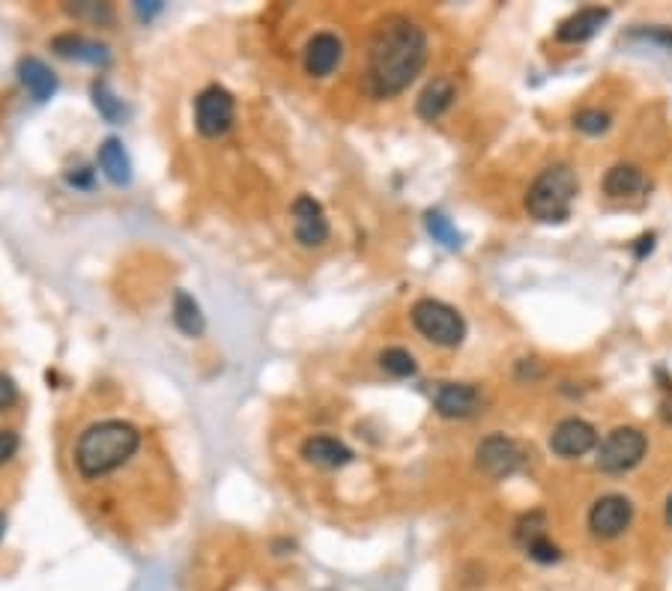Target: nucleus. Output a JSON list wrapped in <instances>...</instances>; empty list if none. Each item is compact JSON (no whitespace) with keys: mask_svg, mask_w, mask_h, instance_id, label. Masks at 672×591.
I'll return each mask as SVG.
<instances>
[{"mask_svg":"<svg viewBox=\"0 0 672 591\" xmlns=\"http://www.w3.org/2000/svg\"><path fill=\"white\" fill-rule=\"evenodd\" d=\"M607 21H610V9H604V6H586V9H577L574 15H568V18L556 27V39H559V42H568V45L586 42V39H592Z\"/></svg>","mask_w":672,"mask_h":591,"instance_id":"nucleus-12","label":"nucleus"},{"mask_svg":"<svg viewBox=\"0 0 672 591\" xmlns=\"http://www.w3.org/2000/svg\"><path fill=\"white\" fill-rule=\"evenodd\" d=\"M141 448V430L129 421L108 418L90 424L75 445V466L81 478H105L126 466Z\"/></svg>","mask_w":672,"mask_h":591,"instance_id":"nucleus-2","label":"nucleus"},{"mask_svg":"<svg viewBox=\"0 0 672 591\" xmlns=\"http://www.w3.org/2000/svg\"><path fill=\"white\" fill-rule=\"evenodd\" d=\"M75 15H90V18H111V9L108 6H96V3H87V6H69Z\"/></svg>","mask_w":672,"mask_h":591,"instance_id":"nucleus-29","label":"nucleus"},{"mask_svg":"<svg viewBox=\"0 0 672 591\" xmlns=\"http://www.w3.org/2000/svg\"><path fill=\"white\" fill-rule=\"evenodd\" d=\"M18 78H21L24 90H27L36 102L51 99L54 90H57V75H54L39 57H21V63H18Z\"/></svg>","mask_w":672,"mask_h":591,"instance_id":"nucleus-15","label":"nucleus"},{"mask_svg":"<svg viewBox=\"0 0 672 591\" xmlns=\"http://www.w3.org/2000/svg\"><path fill=\"white\" fill-rule=\"evenodd\" d=\"M99 168L102 174L114 183V186H126L132 180V162H129V153L123 150V144L117 138H108L102 147H99Z\"/></svg>","mask_w":672,"mask_h":591,"instance_id":"nucleus-17","label":"nucleus"},{"mask_svg":"<svg viewBox=\"0 0 672 591\" xmlns=\"http://www.w3.org/2000/svg\"><path fill=\"white\" fill-rule=\"evenodd\" d=\"M293 233L299 239V245L305 248H317L329 239V221L323 206L311 195H302L293 200Z\"/></svg>","mask_w":672,"mask_h":591,"instance_id":"nucleus-9","label":"nucleus"},{"mask_svg":"<svg viewBox=\"0 0 672 591\" xmlns=\"http://www.w3.org/2000/svg\"><path fill=\"white\" fill-rule=\"evenodd\" d=\"M475 463L484 475L490 478H508L523 466V451L514 439L496 433L487 436L478 448H475Z\"/></svg>","mask_w":672,"mask_h":591,"instance_id":"nucleus-7","label":"nucleus"},{"mask_svg":"<svg viewBox=\"0 0 672 591\" xmlns=\"http://www.w3.org/2000/svg\"><path fill=\"white\" fill-rule=\"evenodd\" d=\"M451 99H454V84L448 78H434L422 90V96L416 102V111H419L422 120H431L434 123V120H440L448 108H451Z\"/></svg>","mask_w":672,"mask_h":591,"instance_id":"nucleus-16","label":"nucleus"},{"mask_svg":"<svg viewBox=\"0 0 672 591\" xmlns=\"http://www.w3.org/2000/svg\"><path fill=\"white\" fill-rule=\"evenodd\" d=\"M434 406L443 418H469L481 409V394L469 383H446L434 397Z\"/></svg>","mask_w":672,"mask_h":591,"instance_id":"nucleus-13","label":"nucleus"},{"mask_svg":"<svg viewBox=\"0 0 672 591\" xmlns=\"http://www.w3.org/2000/svg\"><path fill=\"white\" fill-rule=\"evenodd\" d=\"M574 126L586 135H601L610 129V114L607 111H598V108H586L574 117Z\"/></svg>","mask_w":672,"mask_h":591,"instance_id":"nucleus-25","label":"nucleus"},{"mask_svg":"<svg viewBox=\"0 0 672 591\" xmlns=\"http://www.w3.org/2000/svg\"><path fill=\"white\" fill-rule=\"evenodd\" d=\"M580 192V180L574 174L571 165H550L544 168L535 183L529 186V195H526V209L535 221H544V224H562L571 218V206H574V197Z\"/></svg>","mask_w":672,"mask_h":591,"instance_id":"nucleus-3","label":"nucleus"},{"mask_svg":"<svg viewBox=\"0 0 672 591\" xmlns=\"http://www.w3.org/2000/svg\"><path fill=\"white\" fill-rule=\"evenodd\" d=\"M661 415H664V421H670L672 424V394L664 400V403H661Z\"/></svg>","mask_w":672,"mask_h":591,"instance_id":"nucleus-30","label":"nucleus"},{"mask_svg":"<svg viewBox=\"0 0 672 591\" xmlns=\"http://www.w3.org/2000/svg\"><path fill=\"white\" fill-rule=\"evenodd\" d=\"M233 117H236V102H233V96L224 87L213 84V87L198 93V99H195V126H198V132L204 138L224 135L233 126Z\"/></svg>","mask_w":672,"mask_h":591,"instance_id":"nucleus-6","label":"nucleus"},{"mask_svg":"<svg viewBox=\"0 0 672 591\" xmlns=\"http://www.w3.org/2000/svg\"><path fill=\"white\" fill-rule=\"evenodd\" d=\"M413 326L434 344L440 347H460L466 338V323L463 317L440 299H419L413 305Z\"/></svg>","mask_w":672,"mask_h":591,"instance_id":"nucleus-4","label":"nucleus"},{"mask_svg":"<svg viewBox=\"0 0 672 591\" xmlns=\"http://www.w3.org/2000/svg\"><path fill=\"white\" fill-rule=\"evenodd\" d=\"M667 523H670V526H672V496H670V499H667Z\"/></svg>","mask_w":672,"mask_h":591,"instance_id":"nucleus-31","label":"nucleus"},{"mask_svg":"<svg viewBox=\"0 0 672 591\" xmlns=\"http://www.w3.org/2000/svg\"><path fill=\"white\" fill-rule=\"evenodd\" d=\"M643 186H646V177L637 165H616L604 177V192L610 197L637 195Z\"/></svg>","mask_w":672,"mask_h":591,"instance_id":"nucleus-19","label":"nucleus"},{"mask_svg":"<svg viewBox=\"0 0 672 591\" xmlns=\"http://www.w3.org/2000/svg\"><path fill=\"white\" fill-rule=\"evenodd\" d=\"M15 400H18V389H15V383H12V377L0 374V409H9Z\"/></svg>","mask_w":672,"mask_h":591,"instance_id":"nucleus-27","label":"nucleus"},{"mask_svg":"<svg viewBox=\"0 0 672 591\" xmlns=\"http://www.w3.org/2000/svg\"><path fill=\"white\" fill-rule=\"evenodd\" d=\"M538 538H547V517L541 511H529L517 520L514 526V541L526 550L529 544H535Z\"/></svg>","mask_w":672,"mask_h":591,"instance_id":"nucleus-22","label":"nucleus"},{"mask_svg":"<svg viewBox=\"0 0 672 591\" xmlns=\"http://www.w3.org/2000/svg\"><path fill=\"white\" fill-rule=\"evenodd\" d=\"M3 532H6V517L0 514V541H3Z\"/></svg>","mask_w":672,"mask_h":591,"instance_id":"nucleus-32","label":"nucleus"},{"mask_svg":"<svg viewBox=\"0 0 672 591\" xmlns=\"http://www.w3.org/2000/svg\"><path fill=\"white\" fill-rule=\"evenodd\" d=\"M428 60V36L407 15H386L368 42V87L374 96L407 90Z\"/></svg>","mask_w":672,"mask_h":591,"instance_id":"nucleus-1","label":"nucleus"},{"mask_svg":"<svg viewBox=\"0 0 672 591\" xmlns=\"http://www.w3.org/2000/svg\"><path fill=\"white\" fill-rule=\"evenodd\" d=\"M302 457L320 469H341L353 460V451L335 436H311L302 442Z\"/></svg>","mask_w":672,"mask_h":591,"instance_id":"nucleus-14","label":"nucleus"},{"mask_svg":"<svg viewBox=\"0 0 672 591\" xmlns=\"http://www.w3.org/2000/svg\"><path fill=\"white\" fill-rule=\"evenodd\" d=\"M174 323H177V329L183 332V335H189V338H198L201 332H204V314H201V305L186 293V290H180L177 296H174Z\"/></svg>","mask_w":672,"mask_h":591,"instance_id":"nucleus-20","label":"nucleus"},{"mask_svg":"<svg viewBox=\"0 0 672 591\" xmlns=\"http://www.w3.org/2000/svg\"><path fill=\"white\" fill-rule=\"evenodd\" d=\"M425 224H428V233H431L437 242H443L446 248H460V233H457V227L448 221L443 212H428Z\"/></svg>","mask_w":672,"mask_h":591,"instance_id":"nucleus-23","label":"nucleus"},{"mask_svg":"<svg viewBox=\"0 0 672 591\" xmlns=\"http://www.w3.org/2000/svg\"><path fill=\"white\" fill-rule=\"evenodd\" d=\"M646 448H649L646 433H640L637 427H616L598 448V469L610 475L628 472L646 457Z\"/></svg>","mask_w":672,"mask_h":591,"instance_id":"nucleus-5","label":"nucleus"},{"mask_svg":"<svg viewBox=\"0 0 672 591\" xmlns=\"http://www.w3.org/2000/svg\"><path fill=\"white\" fill-rule=\"evenodd\" d=\"M15 451H18V436L12 430H0V463L15 457Z\"/></svg>","mask_w":672,"mask_h":591,"instance_id":"nucleus-28","label":"nucleus"},{"mask_svg":"<svg viewBox=\"0 0 672 591\" xmlns=\"http://www.w3.org/2000/svg\"><path fill=\"white\" fill-rule=\"evenodd\" d=\"M526 553H529V559H535V562H541V565H553V562H559V559H562L559 547H556V544H550L547 538H538L535 544H529V547H526Z\"/></svg>","mask_w":672,"mask_h":591,"instance_id":"nucleus-26","label":"nucleus"},{"mask_svg":"<svg viewBox=\"0 0 672 591\" xmlns=\"http://www.w3.org/2000/svg\"><path fill=\"white\" fill-rule=\"evenodd\" d=\"M595 445H598V433L583 418H565V421H559L556 430H553V436H550V448L559 457H583Z\"/></svg>","mask_w":672,"mask_h":591,"instance_id":"nucleus-10","label":"nucleus"},{"mask_svg":"<svg viewBox=\"0 0 672 591\" xmlns=\"http://www.w3.org/2000/svg\"><path fill=\"white\" fill-rule=\"evenodd\" d=\"M380 368H383L386 374L404 380V377H413V374H416V359H413V353L404 350V347H389V350L380 353Z\"/></svg>","mask_w":672,"mask_h":591,"instance_id":"nucleus-21","label":"nucleus"},{"mask_svg":"<svg viewBox=\"0 0 672 591\" xmlns=\"http://www.w3.org/2000/svg\"><path fill=\"white\" fill-rule=\"evenodd\" d=\"M51 45L60 57H69V60H84V63H105L108 60L102 45H96L84 36H75V33H63Z\"/></svg>","mask_w":672,"mask_h":591,"instance_id":"nucleus-18","label":"nucleus"},{"mask_svg":"<svg viewBox=\"0 0 672 591\" xmlns=\"http://www.w3.org/2000/svg\"><path fill=\"white\" fill-rule=\"evenodd\" d=\"M341 54H344V45L335 33H314L305 45V54H302L305 72L311 78H326L341 63Z\"/></svg>","mask_w":672,"mask_h":591,"instance_id":"nucleus-11","label":"nucleus"},{"mask_svg":"<svg viewBox=\"0 0 672 591\" xmlns=\"http://www.w3.org/2000/svg\"><path fill=\"white\" fill-rule=\"evenodd\" d=\"M93 102H96V108H99L108 120H120V117H123V102L108 90L105 81H96V84H93Z\"/></svg>","mask_w":672,"mask_h":591,"instance_id":"nucleus-24","label":"nucleus"},{"mask_svg":"<svg viewBox=\"0 0 672 591\" xmlns=\"http://www.w3.org/2000/svg\"><path fill=\"white\" fill-rule=\"evenodd\" d=\"M631 520H634V505L619 493L601 496L589 511V529L595 538H619L631 526Z\"/></svg>","mask_w":672,"mask_h":591,"instance_id":"nucleus-8","label":"nucleus"}]
</instances>
